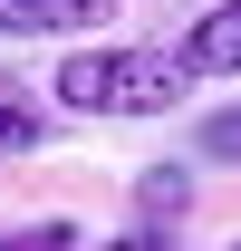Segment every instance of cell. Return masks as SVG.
Returning a JSON list of instances; mask_svg holds the SVG:
<instances>
[{"label": "cell", "mask_w": 241, "mask_h": 251, "mask_svg": "<svg viewBox=\"0 0 241 251\" xmlns=\"http://www.w3.org/2000/svg\"><path fill=\"white\" fill-rule=\"evenodd\" d=\"M68 116H174L183 97H193V68L174 49H135V39H87V49H68L58 77H48Z\"/></svg>", "instance_id": "obj_1"}, {"label": "cell", "mask_w": 241, "mask_h": 251, "mask_svg": "<svg viewBox=\"0 0 241 251\" xmlns=\"http://www.w3.org/2000/svg\"><path fill=\"white\" fill-rule=\"evenodd\" d=\"M125 0H0V39H116Z\"/></svg>", "instance_id": "obj_2"}, {"label": "cell", "mask_w": 241, "mask_h": 251, "mask_svg": "<svg viewBox=\"0 0 241 251\" xmlns=\"http://www.w3.org/2000/svg\"><path fill=\"white\" fill-rule=\"evenodd\" d=\"M193 77H241V0H212L183 20V49H174Z\"/></svg>", "instance_id": "obj_3"}, {"label": "cell", "mask_w": 241, "mask_h": 251, "mask_svg": "<svg viewBox=\"0 0 241 251\" xmlns=\"http://www.w3.org/2000/svg\"><path fill=\"white\" fill-rule=\"evenodd\" d=\"M29 145H48V106L20 77H0V155H29Z\"/></svg>", "instance_id": "obj_4"}, {"label": "cell", "mask_w": 241, "mask_h": 251, "mask_svg": "<svg viewBox=\"0 0 241 251\" xmlns=\"http://www.w3.org/2000/svg\"><path fill=\"white\" fill-rule=\"evenodd\" d=\"M183 203H193V174H183V164H154L145 174V213L164 222V213H183Z\"/></svg>", "instance_id": "obj_5"}, {"label": "cell", "mask_w": 241, "mask_h": 251, "mask_svg": "<svg viewBox=\"0 0 241 251\" xmlns=\"http://www.w3.org/2000/svg\"><path fill=\"white\" fill-rule=\"evenodd\" d=\"M212 164H241V106H222V116H203V135H193Z\"/></svg>", "instance_id": "obj_6"}, {"label": "cell", "mask_w": 241, "mask_h": 251, "mask_svg": "<svg viewBox=\"0 0 241 251\" xmlns=\"http://www.w3.org/2000/svg\"><path fill=\"white\" fill-rule=\"evenodd\" d=\"M106 251H183V232H174V222H135V232L106 242Z\"/></svg>", "instance_id": "obj_7"}, {"label": "cell", "mask_w": 241, "mask_h": 251, "mask_svg": "<svg viewBox=\"0 0 241 251\" xmlns=\"http://www.w3.org/2000/svg\"><path fill=\"white\" fill-rule=\"evenodd\" d=\"M0 251H68V222H39V232H0Z\"/></svg>", "instance_id": "obj_8"}, {"label": "cell", "mask_w": 241, "mask_h": 251, "mask_svg": "<svg viewBox=\"0 0 241 251\" xmlns=\"http://www.w3.org/2000/svg\"><path fill=\"white\" fill-rule=\"evenodd\" d=\"M222 251H241V242H222Z\"/></svg>", "instance_id": "obj_9"}]
</instances>
